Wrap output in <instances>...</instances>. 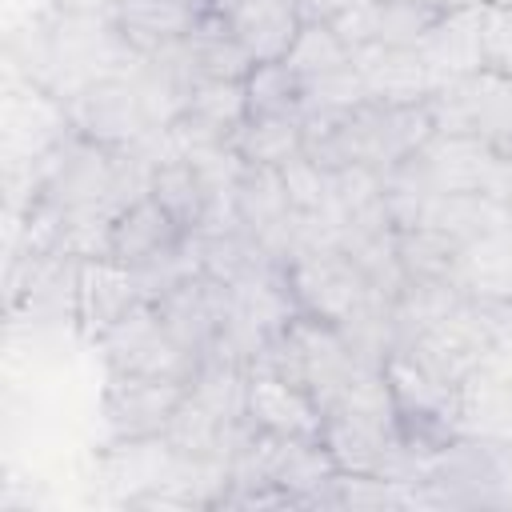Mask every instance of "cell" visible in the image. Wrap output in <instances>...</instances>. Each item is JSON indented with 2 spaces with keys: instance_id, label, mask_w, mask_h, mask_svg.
<instances>
[{
  "instance_id": "cell-15",
  "label": "cell",
  "mask_w": 512,
  "mask_h": 512,
  "mask_svg": "<svg viewBox=\"0 0 512 512\" xmlns=\"http://www.w3.org/2000/svg\"><path fill=\"white\" fill-rule=\"evenodd\" d=\"M244 100H248V120L260 116H300L308 112V88L304 80L288 68V60H264L244 76Z\"/></svg>"
},
{
  "instance_id": "cell-19",
  "label": "cell",
  "mask_w": 512,
  "mask_h": 512,
  "mask_svg": "<svg viewBox=\"0 0 512 512\" xmlns=\"http://www.w3.org/2000/svg\"><path fill=\"white\" fill-rule=\"evenodd\" d=\"M352 4H356V0H296L304 24H332V20L344 16Z\"/></svg>"
},
{
  "instance_id": "cell-1",
  "label": "cell",
  "mask_w": 512,
  "mask_h": 512,
  "mask_svg": "<svg viewBox=\"0 0 512 512\" xmlns=\"http://www.w3.org/2000/svg\"><path fill=\"white\" fill-rule=\"evenodd\" d=\"M436 136L428 104H392V100H356L344 108H316L300 124V152L324 172H372L388 176L412 152Z\"/></svg>"
},
{
  "instance_id": "cell-10",
  "label": "cell",
  "mask_w": 512,
  "mask_h": 512,
  "mask_svg": "<svg viewBox=\"0 0 512 512\" xmlns=\"http://www.w3.org/2000/svg\"><path fill=\"white\" fill-rule=\"evenodd\" d=\"M148 300L144 276L112 256H80L76 276V332L96 344L112 324H120L136 304Z\"/></svg>"
},
{
  "instance_id": "cell-20",
  "label": "cell",
  "mask_w": 512,
  "mask_h": 512,
  "mask_svg": "<svg viewBox=\"0 0 512 512\" xmlns=\"http://www.w3.org/2000/svg\"><path fill=\"white\" fill-rule=\"evenodd\" d=\"M236 4L240 0H192V8H196L200 20H232Z\"/></svg>"
},
{
  "instance_id": "cell-11",
  "label": "cell",
  "mask_w": 512,
  "mask_h": 512,
  "mask_svg": "<svg viewBox=\"0 0 512 512\" xmlns=\"http://www.w3.org/2000/svg\"><path fill=\"white\" fill-rule=\"evenodd\" d=\"M148 192L160 200V208L184 228V236H204L216 228V204H220V180L192 156L172 152L152 164Z\"/></svg>"
},
{
  "instance_id": "cell-21",
  "label": "cell",
  "mask_w": 512,
  "mask_h": 512,
  "mask_svg": "<svg viewBox=\"0 0 512 512\" xmlns=\"http://www.w3.org/2000/svg\"><path fill=\"white\" fill-rule=\"evenodd\" d=\"M408 4H432V8H456L464 0H408Z\"/></svg>"
},
{
  "instance_id": "cell-7",
  "label": "cell",
  "mask_w": 512,
  "mask_h": 512,
  "mask_svg": "<svg viewBox=\"0 0 512 512\" xmlns=\"http://www.w3.org/2000/svg\"><path fill=\"white\" fill-rule=\"evenodd\" d=\"M192 380L180 376H136V372H104L100 416L108 440H152L164 436L176 412L184 408Z\"/></svg>"
},
{
  "instance_id": "cell-18",
  "label": "cell",
  "mask_w": 512,
  "mask_h": 512,
  "mask_svg": "<svg viewBox=\"0 0 512 512\" xmlns=\"http://www.w3.org/2000/svg\"><path fill=\"white\" fill-rule=\"evenodd\" d=\"M44 8L56 16H76V20H112L116 0H44Z\"/></svg>"
},
{
  "instance_id": "cell-17",
  "label": "cell",
  "mask_w": 512,
  "mask_h": 512,
  "mask_svg": "<svg viewBox=\"0 0 512 512\" xmlns=\"http://www.w3.org/2000/svg\"><path fill=\"white\" fill-rule=\"evenodd\" d=\"M480 64L512 80V0H480Z\"/></svg>"
},
{
  "instance_id": "cell-5",
  "label": "cell",
  "mask_w": 512,
  "mask_h": 512,
  "mask_svg": "<svg viewBox=\"0 0 512 512\" xmlns=\"http://www.w3.org/2000/svg\"><path fill=\"white\" fill-rule=\"evenodd\" d=\"M436 136L480 140L500 152H512V80L492 68H472L444 80L428 100Z\"/></svg>"
},
{
  "instance_id": "cell-4",
  "label": "cell",
  "mask_w": 512,
  "mask_h": 512,
  "mask_svg": "<svg viewBox=\"0 0 512 512\" xmlns=\"http://www.w3.org/2000/svg\"><path fill=\"white\" fill-rule=\"evenodd\" d=\"M420 488L440 504L512 508V440L460 432L424 460Z\"/></svg>"
},
{
  "instance_id": "cell-2",
  "label": "cell",
  "mask_w": 512,
  "mask_h": 512,
  "mask_svg": "<svg viewBox=\"0 0 512 512\" xmlns=\"http://www.w3.org/2000/svg\"><path fill=\"white\" fill-rule=\"evenodd\" d=\"M364 360H380V356H368L340 324L308 316V312H292L288 324L256 352L252 364L272 368L288 384L304 388L324 412L344 392V384L356 376Z\"/></svg>"
},
{
  "instance_id": "cell-8",
  "label": "cell",
  "mask_w": 512,
  "mask_h": 512,
  "mask_svg": "<svg viewBox=\"0 0 512 512\" xmlns=\"http://www.w3.org/2000/svg\"><path fill=\"white\" fill-rule=\"evenodd\" d=\"M192 244L196 240L184 236V228L160 208V200L152 192H140L112 216L100 256H112L136 272H148V268L180 264Z\"/></svg>"
},
{
  "instance_id": "cell-14",
  "label": "cell",
  "mask_w": 512,
  "mask_h": 512,
  "mask_svg": "<svg viewBox=\"0 0 512 512\" xmlns=\"http://www.w3.org/2000/svg\"><path fill=\"white\" fill-rule=\"evenodd\" d=\"M228 24L236 40L248 48V56L264 64V60H284L304 20L296 0H240Z\"/></svg>"
},
{
  "instance_id": "cell-3",
  "label": "cell",
  "mask_w": 512,
  "mask_h": 512,
  "mask_svg": "<svg viewBox=\"0 0 512 512\" xmlns=\"http://www.w3.org/2000/svg\"><path fill=\"white\" fill-rule=\"evenodd\" d=\"M168 96L172 92L156 80V72L148 68V60H140V72H112L100 76L92 84H84L64 108L72 120V132L104 144V148H120V152H140V144L152 136L156 128V104L152 96ZM176 108V100H172Z\"/></svg>"
},
{
  "instance_id": "cell-13",
  "label": "cell",
  "mask_w": 512,
  "mask_h": 512,
  "mask_svg": "<svg viewBox=\"0 0 512 512\" xmlns=\"http://www.w3.org/2000/svg\"><path fill=\"white\" fill-rule=\"evenodd\" d=\"M196 8L192 0H116L112 24L124 36V44L140 56L152 60L180 44L196 28Z\"/></svg>"
},
{
  "instance_id": "cell-12",
  "label": "cell",
  "mask_w": 512,
  "mask_h": 512,
  "mask_svg": "<svg viewBox=\"0 0 512 512\" xmlns=\"http://www.w3.org/2000/svg\"><path fill=\"white\" fill-rule=\"evenodd\" d=\"M244 420L276 436H320L324 428L320 404L304 388L288 384L284 376L260 364L244 368Z\"/></svg>"
},
{
  "instance_id": "cell-6",
  "label": "cell",
  "mask_w": 512,
  "mask_h": 512,
  "mask_svg": "<svg viewBox=\"0 0 512 512\" xmlns=\"http://www.w3.org/2000/svg\"><path fill=\"white\" fill-rule=\"evenodd\" d=\"M96 352L104 360V372L180 376V380H196L200 372V360L172 336V328L164 324L152 300L136 304L120 324H112L96 340Z\"/></svg>"
},
{
  "instance_id": "cell-16",
  "label": "cell",
  "mask_w": 512,
  "mask_h": 512,
  "mask_svg": "<svg viewBox=\"0 0 512 512\" xmlns=\"http://www.w3.org/2000/svg\"><path fill=\"white\" fill-rule=\"evenodd\" d=\"M300 116H260L244 120V128L232 140V152L240 164L256 168H284L292 156H300Z\"/></svg>"
},
{
  "instance_id": "cell-9",
  "label": "cell",
  "mask_w": 512,
  "mask_h": 512,
  "mask_svg": "<svg viewBox=\"0 0 512 512\" xmlns=\"http://www.w3.org/2000/svg\"><path fill=\"white\" fill-rule=\"evenodd\" d=\"M448 8L408 4V0H356L344 16L332 20L336 36L356 52L372 48H420Z\"/></svg>"
}]
</instances>
